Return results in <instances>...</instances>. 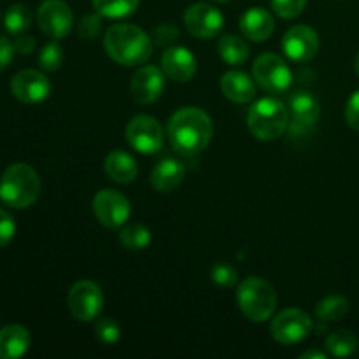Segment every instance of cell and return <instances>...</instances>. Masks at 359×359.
Returning a JSON list of instances; mask_svg holds the SVG:
<instances>
[{
	"instance_id": "cell-7",
	"label": "cell",
	"mask_w": 359,
	"mask_h": 359,
	"mask_svg": "<svg viewBox=\"0 0 359 359\" xmlns=\"http://www.w3.org/2000/svg\"><path fill=\"white\" fill-rule=\"evenodd\" d=\"M256 83L269 93H284L293 83V74L287 63L276 53H263L252 65Z\"/></svg>"
},
{
	"instance_id": "cell-10",
	"label": "cell",
	"mask_w": 359,
	"mask_h": 359,
	"mask_svg": "<svg viewBox=\"0 0 359 359\" xmlns=\"http://www.w3.org/2000/svg\"><path fill=\"white\" fill-rule=\"evenodd\" d=\"M93 214L105 228L118 230L128 221L132 207L128 198L116 189H102L93 198Z\"/></svg>"
},
{
	"instance_id": "cell-34",
	"label": "cell",
	"mask_w": 359,
	"mask_h": 359,
	"mask_svg": "<svg viewBox=\"0 0 359 359\" xmlns=\"http://www.w3.org/2000/svg\"><path fill=\"white\" fill-rule=\"evenodd\" d=\"M179 28L174 23H160L153 30V41L158 46H168L177 41Z\"/></svg>"
},
{
	"instance_id": "cell-13",
	"label": "cell",
	"mask_w": 359,
	"mask_h": 359,
	"mask_svg": "<svg viewBox=\"0 0 359 359\" xmlns=\"http://www.w3.org/2000/svg\"><path fill=\"white\" fill-rule=\"evenodd\" d=\"M283 51L293 62H311L319 51V35L307 25H294L284 34Z\"/></svg>"
},
{
	"instance_id": "cell-15",
	"label": "cell",
	"mask_w": 359,
	"mask_h": 359,
	"mask_svg": "<svg viewBox=\"0 0 359 359\" xmlns=\"http://www.w3.org/2000/svg\"><path fill=\"white\" fill-rule=\"evenodd\" d=\"M165 90V74L163 70L153 65L140 67L132 77L130 91L139 105H151L161 97Z\"/></svg>"
},
{
	"instance_id": "cell-20",
	"label": "cell",
	"mask_w": 359,
	"mask_h": 359,
	"mask_svg": "<svg viewBox=\"0 0 359 359\" xmlns=\"http://www.w3.org/2000/svg\"><path fill=\"white\" fill-rule=\"evenodd\" d=\"M221 91L235 104H249L256 97L255 81L241 70H230L221 76Z\"/></svg>"
},
{
	"instance_id": "cell-2",
	"label": "cell",
	"mask_w": 359,
	"mask_h": 359,
	"mask_svg": "<svg viewBox=\"0 0 359 359\" xmlns=\"http://www.w3.org/2000/svg\"><path fill=\"white\" fill-rule=\"evenodd\" d=\"M104 48L109 58L118 65L135 67L142 65L153 55V39L130 23H116L105 32Z\"/></svg>"
},
{
	"instance_id": "cell-38",
	"label": "cell",
	"mask_w": 359,
	"mask_h": 359,
	"mask_svg": "<svg viewBox=\"0 0 359 359\" xmlns=\"http://www.w3.org/2000/svg\"><path fill=\"white\" fill-rule=\"evenodd\" d=\"M35 49V39L30 35H18V39L14 41V51L20 53V55H30Z\"/></svg>"
},
{
	"instance_id": "cell-5",
	"label": "cell",
	"mask_w": 359,
	"mask_h": 359,
	"mask_svg": "<svg viewBox=\"0 0 359 359\" xmlns=\"http://www.w3.org/2000/svg\"><path fill=\"white\" fill-rule=\"evenodd\" d=\"M290 111L277 98H262L256 102L248 114L249 132L263 142H272L284 135L290 128Z\"/></svg>"
},
{
	"instance_id": "cell-22",
	"label": "cell",
	"mask_w": 359,
	"mask_h": 359,
	"mask_svg": "<svg viewBox=\"0 0 359 359\" xmlns=\"http://www.w3.org/2000/svg\"><path fill=\"white\" fill-rule=\"evenodd\" d=\"M30 333L21 325H9L0 330V359H16L27 354Z\"/></svg>"
},
{
	"instance_id": "cell-29",
	"label": "cell",
	"mask_w": 359,
	"mask_h": 359,
	"mask_svg": "<svg viewBox=\"0 0 359 359\" xmlns=\"http://www.w3.org/2000/svg\"><path fill=\"white\" fill-rule=\"evenodd\" d=\"M95 337L100 340L104 346H114L121 339V328L118 323L111 318H100L95 325Z\"/></svg>"
},
{
	"instance_id": "cell-36",
	"label": "cell",
	"mask_w": 359,
	"mask_h": 359,
	"mask_svg": "<svg viewBox=\"0 0 359 359\" xmlns=\"http://www.w3.org/2000/svg\"><path fill=\"white\" fill-rule=\"evenodd\" d=\"M346 121L353 130L359 132V90L351 95L346 105Z\"/></svg>"
},
{
	"instance_id": "cell-17",
	"label": "cell",
	"mask_w": 359,
	"mask_h": 359,
	"mask_svg": "<svg viewBox=\"0 0 359 359\" xmlns=\"http://www.w3.org/2000/svg\"><path fill=\"white\" fill-rule=\"evenodd\" d=\"M161 70L168 79L186 83L196 74V58L188 48L174 46L161 55Z\"/></svg>"
},
{
	"instance_id": "cell-6",
	"label": "cell",
	"mask_w": 359,
	"mask_h": 359,
	"mask_svg": "<svg viewBox=\"0 0 359 359\" xmlns=\"http://www.w3.org/2000/svg\"><path fill=\"white\" fill-rule=\"evenodd\" d=\"M312 330H314V321L302 309H286L273 316L270 323L272 339L280 346H294L304 342Z\"/></svg>"
},
{
	"instance_id": "cell-21",
	"label": "cell",
	"mask_w": 359,
	"mask_h": 359,
	"mask_svg": "<svg viewBox=\"0 0 359 359\" xmlns=\"http://www.w3.org/2000/svg\"><path fill=\"white\" fill-rule=\"evenodd\" d=\"M104 168L107 177L118 184H130V182L135 181L137 174H139L135 158L121 149L111 151L105 156Z\"/></svg>"
},
{
	"instance_id": "cell-32",
	"label": "cell",
	"mask_w": 359,
	"mask_h": 359,
	"mask_svg": "<svg viewBox=\"0 0 359 359\" xmlns=\"http://www.w3.org/2000/svg\"><path fill=\"white\" fill-rule=\"evenodd\" d=\"M210 279L214 280V284L221 287H231L237 284L238 279V273L237 270L233 269L231 265L228 263H216L210 270Z\"/></svg>"
},
{
	"instance_id": "cell-24",
	"label": "cell",
	"mask_w": 359,
	"mask_h": 359,
	"mask_svg": "<svg viewBox=\"0 0 359 359\" xmlns=\"http://www.w3.org/2000/svg\"><path fill=\"white\" fill-rule=\"evenodd\" d=\"M219 56L228 65H242L249 58V46L235 35H223L217 42Z\"/></svg>"
},
{
	"instance_id": "cell-3",
	"label": "cell",
	"mask_w": 359,
	"mask_h": 359,
	"mask_svg": "<svg viewBox=\"0 0 359 359\" xmlns=\"http://www.w3.org/2000/svg\"><path fill=\"white\" fill-rule=\"evenodd\" d=\"M41 179L27 163H14L0 177V200L13 209H27L41 196Z\"/></svg>"
},
{
	"instance_id": "cell-26",
	"label": "cell",
	"mask_w": 359,
	"mask_h": 359,
	"mask_svg": "<svg viewBox=\"0 0 359 359\" xmlns=\"http://www.w3.org/2000/svg\"><path fill=\"white\" fill-rule=\"evenodd\" d=\"M91 4L102 18L119 20L135 13L140 0H91Z\"/></svg>"
},
{
	"instance_id": "cell-19",
	"label": "cell",
	"mask_w": 359,
	"mask_h": 359,
	"mask_svg": "<svg viewBox=\"0 0 359 359\" xmlns=\"http://www.w3.org/2000/svg\"><path fill=\"white\" fill-rule=\"evenodd\" d=\"M186 167L179 160L165 158L151 170V184L158 193H170L182 184Z\"/></svg>"
},
{
	"instance_id": "cell-18",
	"label": "cell",
	"mask_w": 359,
	"mask_h": 359,
	"mask_svg": "<svg viewBox=\"0 0 359 359\" xmlns=\"http://www.w3.org/2000/svg\"><path fill=\"white\" fill-rule=\"evenodd\" d=\"M241 30L242 34L252 42L269 41L276 30L272 14L263 7H251L245 11L241 18Z\"/></svg>"
},
{
	"instance_id": "cell-25",
	"label": "cell",
	"mask_w": 359,
	"mask_h": 359,
	"mask_svg": "<svg viewBox=\"0 0 359 359\" xmlns=\"http://www.w3.org/2000/svg\"><path fill=\"white\" fill-rule=\"evenodd\" d=\"M358 337L349 330H337L326 339V351L333 358H349L356 353Z\"/></svg>"
},
{
	"instance_id": "cell-39",
	"label": "cell",
	"mask_w": 359,
	"mask_h": 359,
	"mask_svg": "<svg viewBox=\"0 0 359 359\" xmlns=\"http://www.w3.org/2000/svg\"><path fill=\"white\" fill-rule=\"evenodd\" d=\"M300 358L302 359H326L328 358V354L321 353L319 349H311V351H305Z\"/></svg>"
},
{
	"instance_id": "cell-4",
	"label": "cell",
	"mask_w": 359,
	"mask_h": 359,
	"mask_svg": "<svg viewBox=\"0 0 359 359\" xmlns=\"http://www.w3.org/2000/svg\"><path fill=\"white\" fill-rule=\"evenodd\" d=\"M237 304L249 321L265 323L276 314L277 291L262 277H248L237 287Z\"/></svg>"
},
{
	"instance_id": "cell-8",
	"label": "cell",
	"mask_w": 359,
	"mask_h": 359,
	"mask_svg": "<svg viewBox=\"0 0 359 359\" xmlns=\"http://www.w3.org/2000/svg\"><path fill=\"white\" fill-rule=\"evenodd\" d=\"M67 307L77 321H95L104 309V293L93 280H79L69 290Z\"/></svg>"
},
{
	"instance_id": "cell-16",
	"label": "cell",
	"mask_w": 359,
	"mask_h": 359,
	"mask_svg": "<svg viewBox=\"0 0 359 359\" xmlns=\"http://www.w3.org/2000/svg\"><path fill=\"white\" fill-rule=\"evenodd\" d=\"M287 111H290V118L293 121L291 132H309L314 128L321 116V105H319L318 98L309 91H297L290 97Z\"/></svg>"
},
{
	"instance_id": "cell-41",
	"label": "cell",
	"mask_w": 359,
	"mask_h": 359,
	"mask_svg": "<svg viewBox=\"0 0 359 359\" xmlns=\"http://www.w3.org/2000/svg\"><path fill=\"white\" fill-rule=\"evenodd\" d=\"M214 2H228V0H214Z\"/></svg>"
},
{
	"instance_id": "cell-37",
	"label": "cell",
	"mask_w": 359,
	"mask_h": 359,
	"mask_svg": "<svg viewBox=\"0 0 359 359\" xmlns=\"http://www.w3.org/2000/svg\"><path fill=\"white\" fill-rule=\"evenodd\" d=\"M14 53L16 51H14L13 42L7 37H4V35H0V72L9 67V63L13 62Z\"/></svg>"
},
{
	"instance_id": "cell-28",
	"label": "cell",
	"mask_w": 359,
	"mask_h": 359,
	"mask_svg": "<svg viewBox=\"0 0 359 359\" xmlns=\"http://www.w3.org/2000/svg\"><path fill=\"white\" fill-rule=\"evenodd\" d=\"M151 231L144 224H128L119 231V242L128 251H144L151 244Z\"/></svg>"
},
{
	"instance_id": "cell-23",
	"label": "cell",
	"mask_w": 359,
	"mask_h": 359,
	"mask_svg": "<svg viewBox=\"0 0 359 359\" xmlns=\"http://www.w3.org/2000/svg\"><path fill=\"white\" fill-rule=\"evenodd\" d=\"M349 300L340 294H330V297L323 298L318 305H316V318L319 323H335L340 321L349 312Z\"/></svg>"
},
{
	"instance_id": "cell-12",
	"label": "cell",
	"mask_w": 359,
	"mask_h": 359,
	"mask_svg": "<svg viewBox=\"0 0 359 359\" xmlns=\"http://www.w3.org/2000/svg\"><path fill=\"white\" fill-rule=\"evenodd\" d=\"M184 25L189 34L198 39H212L219 35L224 27V18L217 7L210 4H193L184 13Z\"/></svg>"
},
{
	"instance_id": "cell-33",
	"label": "cell",
	"mask_w": 359,
	"mask_h": 359,
	"mask_svg": "<svg viewBox=\"0 0 359 359\" xmlns=\"http://www.w3.org/2000/svg\"><path fill=\"white\" fill-rule=\"evenodd\" d=\"M77 30H79V35L83 39H86V41H93V39H97L102 32V16L98 13L86 14V16L79 21Z\"/></svg>"
},
{
	"instance_id": "cell-27",
	"label": "cell",
	"mask_w": 359,
	"mask_h": 359,
	"mask_svg": "<svg viewBox=\"0 0 359 359\" xmlns=\"http://www.w3.org/2000/svg\"><path fill=\"white\" fill-rule=\"evenodd\" d=\"M7 32L11 35H23L32 25V11L25 4H13L7 9L6 18H4Z\"/></svg>"
},
{
	"instance_id": "cell-9",
	"label": "cell",
	"mask_w": 359,
	"mask_h": 359,
	"mask_svg": "<svg viewBox=\"0 0 359 359\" xmlns=\"http://www.w3.org/2000/svg\"><path fill=\"white\" fill-rule=\"evenodd\" d=\"M126 140L135 151L142 154H154L161 149L165 140L163 126L156 118L147 114L133 116L125 130Z\"/></svg>"
},
{
	"instance_id": "cell-11",
	"label": "cell",
	"mask_w": 359,
	"mask_h": 359,
	"mask_svg": "<svg viewBox=\"0 0 359 359\" xmlns=\"http://www.w3.org/2000/svg\"><path fill=\"white\" fill-rule=\"evenodd\" d=\"M37 23L48 37L60 41L72 30V9L63 0H44L37 9Z\"/></svg>"
},
{
	"instance_id": "cell-30",
	"label": "cell",
	"mask_w": 359,
	"mask_h": 359,
	"mask_svg": "<svg viewBox=\"0 0 359 359\" xmlns=\"http://www.w3.org/2000/svg\"><path fill=\"white\" fill-rule=\"evenodd\" d=\"M63 63V49L56 41L49 42L39 53V65L48 72H56Z\"/></svg>"
},
{
	"instance_id": "cell-40",
	"label": "cell",
	"mask_w": 359,
	"mask_h": 359,
	"mask_svg": "<svg viewBox=\"0 0 359 359\" xmlns=\"http://www.w3.org/2000/svg\"><path fill=\"white\" fill-rule=\"evenodd\" d=\"M354 67H356V74L359 76V53H358V56H356V65H354Z\"/></svg>"
},
{
	"instance_id": "cell-35",
	"label": "cell",
	"mask_w": 359,
	"mask_h": 359,
	"mask_svg": "<svg viewBox=\"0 0 359 359\" xmlns=\"http://www.w3.org/2000/svg\"><path fill=\"white\" fill-rule=\"evenodd\" d=\"M16 235V223L7 210L0 209V248H6Z\"/></svg>"
},
{
	"instance_id": "cell-31",
	"label": "cell",
	"mask_w": 359,
	"mask_h": 359,
	"mask_svg": "<svg viewBox=\"0 0 359 359\" xmlns=\"http://www.w3.org/2000/svg\"><path fill=\"white\" fill-rule=\"evenodd\" d=\"M309 0H272V9L283 20H293L304 13Z\"/></svg>"
},
{
	"instance_id": "cell-14",
	"label": "cell",
	"mask_w": 359,
	"mask_h": 359,
	"mask_svg": "<svg viewBox=\"0 0 359 359\" xmlns=\"http://www.w3.org/2000/svg\"><path fill=\"white\" fill-rule=\"evenodd\" d=\"M11 91H13L14 98L23 104H41L51 93V83L39 70H20L11 79Z\"/></svg>"
},
{
	"instance_id": "cell-1",
	"label": "cell",
	"mask_w": 359,
	"mask_h": 359,
	"mask_svg": "<svg viewBox=\"0 0 359 359\" xmlns=\"http://www.w3.org/2000/svg\"><path fill=\"white\" fill-rule=\"evenodd\" d=\"M212 135V119L198 107L181 109L168 121V140L184 156H196L205 151Z\"/></svg>"
}]
</instances>
